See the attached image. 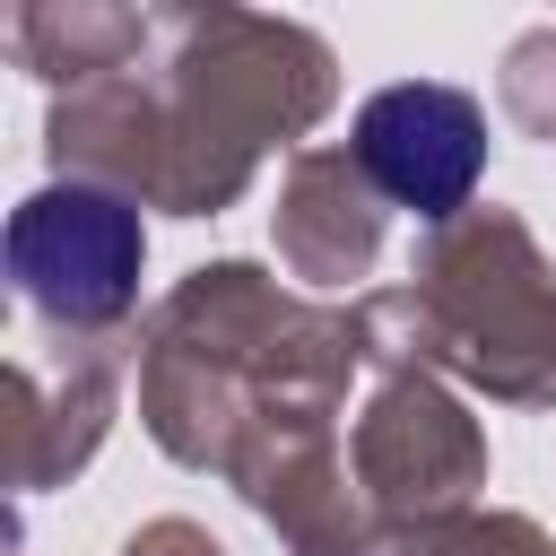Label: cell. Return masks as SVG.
<instances>
[{
	"label": "cell",
	"mask_w": 556,
	"mask_h": 556,
	"mask_svg": "<svg viewBox=\"0 0 556 556\" xmlns=\"http://www.w3.org/2000/svg\"><path fill=\"white\" fill-rule=\"evenodd\" d=\"M9 269L52 321H113L139 295V217L104 191H35L9 217Z\"/></svg>",
	"instance_id": "1"
},
{
	"label": "cell",
	"mask_w": 556,
	"mask_h": 556,
	"mask_svg": "<svg viewBox=\"0 0 556 556\" xmlns=\"http://www.w3.org/2000/svg\"><path fill=\"white\" fill-rule=\"evenodd\" d=\"M356 165L382 200L417 208V217H452L469 191H478V165H486V113L460 96V87H434V78H408V87H382L365 113H356Z\"/></svg>",
	"instance_id": "2"
}]
</instances>
